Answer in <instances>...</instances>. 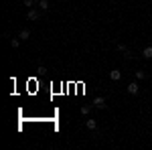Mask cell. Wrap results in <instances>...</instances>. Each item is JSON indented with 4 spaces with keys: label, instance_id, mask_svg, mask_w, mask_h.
<instances>
[{
    "label": "cell",
    "instance_id": "6da1fadb",
    "mask_svg": "<svg viewBox=\"0 0 152 150\" xmlns=\"http://www.w3.org/2000/svg\"><path fill=\"white\" fill-rule=\"evenodd\" d=\"M41 18V10L39 8H28L26 10V20H39Z\"/></svg>",
    "mask_w": 152,
    "mask_h": 150
},
{
    "label": "cell",
    "instance_id": "7a4b0ae2",
    "mask_svg": "<svg viewBox=\"0 0 152 150\" xmlns=\"http://www.w3.org/2000/svg\"><path fill=\"white\" fill-rule=\"evenodd\" d=\"M126 89H128V93H130V95H136V93L140 91V85H138V79H136V81H130L128 85H126Z\"/></svg>",
    "mask_w": 152,
    "mask_h": 150
},
{
    "label": "cell",
    "instance_id": "3957f363",
    "mask_svg": "<svg viewBox=\"0 0 152 150\" xmlns=\"http://www.w3.org/2000/svg\"><path fill=\"white\" fill-rule=\"evenodd\" d=\"M91 104H94V108H97V110H105V108H107V104H105V100L102 97V95L94 97V102H91Z\"/></svg>",
    "mask_w": 152,
    "mask_h": 150
},
{
    "label": "cell",
    "instance_id": "277c9868",
    "mask_svg": "<svg viewBox=\"0 0 152 150\" xmlns=\"http://www.w3.org/2000/svg\"><path fill=\"white\" fill-rule=\"evenodd\" d=\"M85 128H87V130H91V132H95V130H97V120H94V118L85 120Z\"/></svg>",
    "mask_w": 152,
    "mask_h": 150
},
{
    "label": "cell",
    "instance_id": "5b68a950",
    "mask_svg": "<svg viewBox=\"0 0 152 150\" xmlns=\"http://www.w3.org/2000/svg\"><path fill=\"white\" fill-rule=\"evenodd\" d=\"M110 79H112V81H120V79H122V71H120V69H112V71H110Z\"/></svg>",
    "mask_w": 152,
    "mask_h": 150
},
{
    "label": "cell",
    "instance_id": "8992f818",
    "mask_svg": "<svg viewBox=\"0 0 152 150\" xmlns=\"http://www.w3.org/2000/svg\"><path fill=\"white\" fill-rule=\"evenodd\" d=\"M18 39H20V41H28V39H31V31H28V29H20Z\"/></svg>",
    "mask_w": 152,
    "mask_h": 150
},
{
    "label": "cell",
    "instance_id": "52a82bcc",
    "mask_svg": "<svg viewBox=\"0 0 152 150\" xmlns=\"http://www.w3.org/2000/svg\"><path fill=\"white\" fill-rule=\"evenodd\" d=\"M118 51H122V53H126V59H130V57H132V51H130V49H128L126 45H122V43L118 45Z\"/></svg>",
    "mask_w": 152,
    "mask_h": 150
},
{
    "label": "cell",
    "instance_id": "ba28073f",
    "mask_svg": "<svg viewBox=\"0 0 152 150\" xmlns=\"http://www.w3.org/2000/svg\"><path fill=\"white\" fill-rule=\"evenodd\" d=\"M142 57H144V59H152V47L150 45L142 49Z\"/></svg>",
    "mask_w": 152,
    "mask_h": 150
},
{
    "label": "cell",
    "instance_id": "9c48e42d",
    "mask_svg": "<svg viewBox=\"0 0 152 150\" xmlns=\"http://www.w3.org/2000/svg\"><path fill=\"white\" fill-rule=\"evenodd\" d=\"M94 110V104H85L81 105V116H89V112Z\"/></svg>",
    "mask_w": 152,
    "mask_h": 150
},
{
    "label": "cell",
    "instance_id": "30bf717a",
    "mask_svg": "<svg viewBox=\"0 0 152 150\" xmlns=\"http://www.w3.org/2000/svg\"><path fill=\"white\" fill-rule=\"evenodd\" d=\"M37 6H39L41 10H45V12H47L51 4H49V0H39V2H37Z\"/></svg>",
    "mask_w": 152,
    "mask_h": 150
},
{
    "label": "cell",
    "instance_id": "8fae6325",
    "mask_svg": "<svg viewBox=\"0 0 152 150\" xmlns=\"http://www.w3.org/2000/svg\"><path fill=\"white\" fill-rule=\"evenodd\" d=\"M10 47L12 49H18L20 47V39H10Z\"/></svg>",
    "mask_w": 152,
    "mask_h": 150
},
{
    "label": "cell",
    "instance_id": "7c38bea8",
    "mask_svg": "<svg viewBox=\"0 0 152 150\" xmlns=\"http://www.w3.org/2000/svg\"><path fill=\"white\" fill-rule=\"evenodd\" d=\"M23 4H24V6H28V8H33L37 2H35V0H23Z\"/></svg>",
    "mask_w": 152,
    "mask_h": 150
},
{
    "label": "cell",
    "instance_id": "4fadbf2b",
    "mask_svg": "<svg viewBox=\"0 0 152 150\" xmlns=\"http://www.w3.org/2000/svg\"><path fill=\"white\" fill-rule=\"evenodd\" d=\"M144 77H146V73H144V71H136V79H138V81H142Z\"/></svg>",
    "mask_w": 152,
    "mask_h": 150
},
{
    "label": "cell",
    "instance_id": "5bb4252c",
    "mask_svg": "<svg viewBox=\"0 0 152 150\" xmlns=\"http://www.w3.org/2000/svg\"><path fill=\"white\" fill-rule=\"evenodd\" d=\"M12 2H20V0H12Z\"/></svg>",
    "mask_w": 152,
    "mask_h": 150
}]
</instances>
